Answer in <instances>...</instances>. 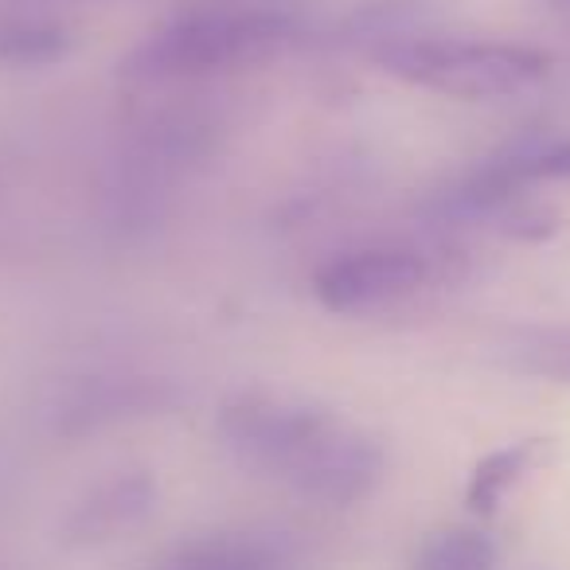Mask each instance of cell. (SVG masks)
Listing matches in <instances>:
<instances>
[{"mask_svg":"<svg viewBox=\"0 0 570 570\" xmlns=\"http://www.w3.org/2000/svg\"><path fill=\"white\" fill-rule=\"evenodd\" d=\"M383 71L453 98H504L535 87L554 59L531 43L453 40V36H399L375 48Z\"/></svg>","mask_w":570,"mask_h":570,"instance_id":"6da1fadb","label":"cell"},{"mask_svg":"<svg viewBox=\"0 0 570 570\" xmlns=\"http://www.w3.org/2000/svg\"><path fill=\"white\" fill-rule=\"evenodd\" d=\"M289 36H294V24L277 9H196L157 28L126 59V71L137 79L223 71V67L269 56Z\"/></svg>","mask_w":570,"mask_h":570,"instance_id":"7a4b0ae2","label":"cell"},{"mask_svg":"<svg viewBox=\"0 0 570 570\" xmlns=\"http://www.w3.org/2000/svg\"><path fill=\"white\" fill-rule=\"evenodd\" d=\"M336 419L309 403H282V399L246 395L223 406L219 434L230 450H238L246 461L269 469V473H289L328 430Z\"/></svg>","mask_w":570,"mask_h":570,"instance_id":"3957f363","label":"cell"},{"mask_svg":"<svg viewBox=\"0 0 570 570\" xmlns=\"http://www.w3.org/2000/svg\"><path fill=\"white\" fill-rule=\"evenodd\" d=\"M426 254L406 250V246H372V250H352L321 266L313 289L328 309L352 313L414 294L419 285H426Z\"/></svg>","mask_w":570,"mask_h":570,"instance_id":"277c9868","label":"cell"},{"mask_svg":"<svg viewBox=\"0 0 570 570\" xmlns=\"http://www.w3.org/2000/svg\"><path fill=\"white\" fill-rule=\"evenodd\" d=\"M383 476V445L367 434H352L336 422L302 461H297L285 481L294 484L302 497L321 500V504L348 508L364 500Z\"/></svg>","mask_w":570,"mask_h":570,"instance_id":"5b68a950","label":"cell"},{"mask_svg":"<svg viewBox=\"0 0 570 570\" xmlns=\"http://www.w3.org/2000/svg\"><path fill=\"white\" fill-rule=\"evenodd\" d=\"M157 508V481L145 469L106 476L102 484L87 492L63 520V543L71 547H98L114 543L118 535H129L141 528Z\"/></svg>","mask_w":570,"mask_h":570,"instance_id":"8992f818","label":"cell"},{"mask_svg":"<svg viewBox=\"0 0 570 570\" xmlns=\"http://www.w3.org/2000/svg\"><path fill=\"white\" fill-rule=\"evenodd\" d=\"M173 399V391L160 380H82L71 395L63 399L56 414V426L63 434H90V430L114 426L121 419H141L157 414Z\"/></svg>","mask_w":570,"mask_h":570,"instance_id":"52a82bcc","label":"cell"},{"mask_svg":"<svg viewBox=\"0 0 570 570\" xmlns=\"http://www.w3.org/2000/svg\"><path fill=\"white\" fill-rule=\"evenodd\" d=\"M554 438H520V442L504 445V450H492L489 458L476 461L473 476L465 484V504L476 515H492L500 508V500L523 481L535 469H543L554 458Z\"/></svg>","mask_w":570,"mask_h":570,"instance_id":"ba28073f","label":"cell"},{"mask_svg":"<svg viewBox=\"0 0 570 570\" xmlns=\"http://www.w3.org/2000/svg\"><path fill=\"white\" fill-rule=\"evenodd\" d=\"M157 570H282V559L250 531H215L176 547Z\"/></svg>","mask_w":570,"mask_h":570,"instance_id":"9c48e42d","label":"cell"},{"mask_svg":"<svg viewBox=\"0 0 570 570\" xmlns=\"http://www.w3.org/2000/svg\"><path fill=\"white\" fill-rule=\"evenodd\" d=\"M500 559L497 539L481 528H442L426 535L414 554V570H492Z\"/></svg>","mask_w":570,"mask_h":570,"instance_id":"30bf717a","label":"cell"},{"mask_svg":"<svg viewBox=\"0 0 570 570\" xmlns=\"http://www.w3.org/2000/svg\"><path fill=\"white\" fill-rule=\"evenodd\" d=\"M508 367L535 375L547 383L570 387V325L567 328H528L504 344Z\"/></svg>","mask_w":570,"mask_h":570,"instance_id":"8fae6325","label":"cell"},{"mask_svg":"<svg viewBox=\"0 0 570 570\" xmlns=\"http://www.w3.org/2000/svg\"><path fill=\"white\" fill-rule=\"evenodd\" d=\"M71 51L67 28L48 20H9L0 24V63L9 67H48Z\"/></svg>","mask_w":570,"mask_h":570,"instance_id":"7c38bea8","label":"cell"},{"mask_svg":"<svg viewBox=\"0 0 570 570\" xmlns=\"http://www.w3.org/2000/svg\"><path fill=\"white\" fill-rule=\"evenodd\" d=\"M515 168H520V180L528 184H554L570 180V134H543V129H531L512 141Z\"/></svg>","mask_w":570,"mask_h":570,"instance_id":"4fadbf2b","label":"cell"},{"mask_svg":"<svg viewBox=\"0 0 570 570\" xmlns=\"http://www.w3.org/2000/svg\"><path fill=\"white\" fill-rule=\"evenodd\" d=\"M500 227H504V235L520 238V243H543V238H551L559 230V212L543 204H528L520 196L512 207L500 212Z\"/></svg>","mask_w":570,"mask_h":570,"instance_id":"5bb4252c","label":"cell"},{"mask_svg":"<svg viewBox=\"0 0 570 570\" xmlns=\"http://www.w3.org/2000/svg\"><path fill=\"white\" fill-rule=\"evenodd\" d=\"M0 484H4V465H0Z\"/></svg>","mask_w":570,"mask_h":570,"instance_id":"9a60e30c","label":"cell"},{"mask_svg":"<svg viewBox=\"0 0 570 570\" xmlns=\"http://www.w3.org/2000/svg\"><path fill=\"white\" fill-rule=\"evenodd\" d=\"M562 4H570V0H562Z\"/></svg>","mask_w":570,"mask_h":570,"instance_id":"2e32d148","label":"cell"}]
</instances>
